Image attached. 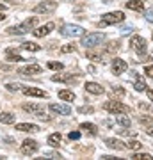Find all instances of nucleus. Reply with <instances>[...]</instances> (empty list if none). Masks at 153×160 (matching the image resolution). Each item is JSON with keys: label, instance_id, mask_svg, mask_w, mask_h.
<instances>
[{"label": "nucleus", "instance_id": "1", "mask_svg": "<svg viewBox=\"0 0 153 160\" xmlns=\"http://www.w3.org/2000/svg\"><path fill=\"white\" fill-rule=\"evenodd\" d=\"M103 39H105V34L103 32H89V34L82 36L80 45L84 46V48H94V46L102 45Z\"/></svg>", "mask_w": 153, "mask_h": 160}, {"label": "nucleus", "instance_id": "2", "mask_svg": "<svg viewBox=\"0 0 153 160\" xmlns=\"http://www.w3.org/2000/svg\"><path fill=\"white\" fill-rule=\"evenodd\" d=\"M130 48L135 52L139 57H142L144 53L148 52V43L142 36H132L130 38Z\"/></svg>", "mask_w": 153, "mask_h": 160}, {"label": "nucleus", "instance_id": "3", "mask_svg": "<svg viewBox=\"0 0 153 160\" xmlns=\"http://www.w3.org/2000/svg\"><path fill=\"white\" fill-rule=\"evenodd\" d=\"M125 20V14L121 11H114V12H107L103 14L102 20H100V25L102 27H107V25H116V23H121Z\"/></svg>", "mask_w": 153, "mask_h": 160}, {"label": "nucleus", "instance_id": "4", "mask_svg": "<svg viewBox=\"0 0 153 160\" xmlns=\"http://www.w3.org/2000/svg\"><path fill=\"white\" fill-rule=\"evenodd\" d=\"M85 30L80 27V25H73V23H68L61 29V34L63 36H68V38H82Z\"/></svg>", "mask_w": 153, "mask_h": 160}, {"label": "nucleus", "instance_id": "5", "mask_svg": "<svg viewBox=\"0 0 153 160\" xmlns=\"http://www.w3.org/2000/svg\"><path fill=\"white\" fill-rule=\"evenodd\" d=\"M103 109L107 110V112H110V114H119V112H128V107H126V105H123V103L121 102H118V100H116V102H114V100H110V102H105L103 103Z\"/></svg>", "mask_w": 153, "mask_h": 160}, {"label": "nucleus", "instance_id": "6", "mask_svg": "<svg viewBox=\"0 0 153 160\" xmlns=\"http://www.w3.org/2000/svg\"><path fill=\"white\" fill-rule=\"evenodd\" d=\"M38 149H39V144L36 142L34 139H25L23 144L20 146V151H22L23 155H32V153H36Z\"/></svg>", "mask_w": 153, "mask_h": 160}, {"label": "nucleus", "instance_id": "7", "mask_svg": "<svg viewBox=\"0 0 153 160\" xmlns=\"http://www.w3.org/2000/svg\"><path fill=\"white\" fill-rule=\"evenodd\" d=\"M48 109H50V112L59 114V116H69L71 114V107H69V105H64V103H50Z\"/></svg>", "mask_w": 153, "mask_h": 160}, {"label": "nucleus", "instance_id": "8", "mask_svg": "<svg viewBox=\"0 0 153 160\" xmlns=\"http://www.w3.org/2000/svg\"><path fill=\"white\" fill-rule=\"evenodd\" d=\"M57 9V2H41V4H38V6L34 7V12H38V14H43V12H54Z\"/></svg>", "mask_w": 153, "mask_h": 160}, {"label": "nucleus", "instance_id": "9", "mask_svg": "<svg viewBox=\"0 0 153 160\" xmlns=\"http://www.w3.org/2000/svg\"><path fill=\"white\" fill-rule=\"evenodd\" d=\"M28 30H32V27H28L27 23L23 22V23H20V25L9 27V29H7V34H11V36H20V34H27Z\"/></svg>", "mask_w": 153, "mask_h": 160}, {"label": "nucleus", "instance_id": "10", "mask_svg": "<svg viewBox=\"0 0 153 160\" xmlns=\"http://www.w3.org/2000/svg\"><path fill=\"white\" fill-rule=\"evenodd\" d=\"M54 27H55V25H54V22H48V23H45V25L38 27L36 30H32V32H34L36 38H45V36H48L52 30H54Z\"/></svg>", "mask_w": 153, "mask_h": 160}, {"label": "nucleus", "instance_id": "11", "mask_svg": "<svg viewBox=\"0 0 153 160\" xmlns=\"http://www.w3.org/2000/svg\"><path fill=\"white\" fill-rule=\"evenodd\" d=\"M25 96H34V98H46L48 92L43 91V89H38V87H23L22 89Z\"/></svg>", "mask_w": 153, "mask_h": 160}, {"label": "nucleus", "instance_id": "12", "mask_svg": "<svg viewBox=\"0 0 153 160\" xmlns=\"http://www.w3.org/2000/svg\"><path fill=\"white\" fill-rule=\"evenodd\" d=\"M20 73L22 75H39V73H43V68L39 64H27L25 68L20 69Z\"/></svg>", "mask_w": 153, "mask_h": 160}, {"label": "nucleus", "instance_id": "13", "mask_svg": "<svg viewBox=\"0 0 153 160\" xmlns=\"http://www.w3.org/2000/svg\"><path fill=\"white\" fill-rule=\"evenodd\" d=\"M23 110L38 116V114H41V112H45V107H43V105H38V103H23Z\"/></svg>", "mask_w": 153, "mask_h": 160}, {"label": "nucleus", "instance_id": "14", "mask_svg": "<svg viewBox=\"0 0 153 160\" xmlns=\"http://www.w3.org/2000/svg\"><path fill=\"white\" fill-rule=\"evenodd\" d=\"M126 68H128V66H126V62L125 61H123V59H114L112 61V71L116 75H121V73H125L126 71Z\"/></svg>", "mask_w": 153, "mask_h": 160}, {"label": "nucleus", "instance_id": "15", "mask_svg": "<svg viewBox=\"0 0 153 160\" xmlns=\"http://www.w3.org/2000/svg\"><path fill=\"white\" fill-rule=\"evenodd\" d=\"M105 146L107 148H110V149H116V151H119V149H125L126 148V144H123L119 139H114V137H110V139H105Z\"/></svg>", "mask_w": 153, "mask_h": 160}, {"label": "nucleus", "instance_id": "16", "mask_svg": "<svg viewBox=\"0 0 153 160\" xmlns=\"http://www.w3.org/2000/svg\"><path fill=\"white\" fill-rule=\"evenodd\" d=\"M84 87H85V91L91 92V94H103V87L100 84H96V82H87Z\"/></svg>", "mask_w": 153, "mask_h": 160}, {"label": "nucleus", "instance_id": "17", "mask_svg": "<svg viewBox=\"0 0 153 160\" xmlns=\"http://www.w3.org/2000/svg\"><path fill=\"white\" fill-rule=\"evenodd\" d=\"M114 118H116V123H118L119 126H123V128L130 126V116H126V112H119V114H114Z\"/></svg>", "mask_w": 153, "mask_h": 160}, {"label": "nucleus", "instance_id": "18", "mask_svg": "<svg viewBox=\"0 0 153 160\" xmlns=\"http://www.w3.org/2000/svg\"><path fill=\"white\" fill-rule=\"evenodd\" d=\"M18 132H39V126L34 123H18L16 125Z\"/></svg>", "mask_w": 153, "mask_h": 160}, {"label": "nucleus", "instance_id": "19", "mask_svg": "<svg viewBox=\"0 0 153 160\" xmlns=\"http://www.w3.org/2000/svg\"><path fill=\"white\" fill-rule=\"evenodd\" d=\"M126 9H130V11H142L144 9V2L142 0H128L125 4Z\"/></svg>", "mask_w": 153, "mask_h": 160}, {"label": "nucleus", "instance_id": "20", "mask_svg": "<svg viewBox=\"0 0 153 160\" xmlns=\"http://www.w3.org/2000/svg\"><path fill=\"white\" fill-rule=\"evenodd\" d=\"M52 80H54V82H66V84H69V82H73V80H75V77H73V75L55 73V75H52Z\"/></svg>", "mask_w": 153, "mask_h": 160}, {"label": "nucleus", "instance_id": "21", "mask_svg": "<svg viewBox=\"0 0 153 160\" xmlns=\"http://www.w3.org/2000/svg\"><path fill=\"white\" fill-rule=\"evenodd\" d=\"M59 98H61L63 102H73L75 100V92L69 91V89H61V91H59Z\"/></svg>", "mask_w": 153, "mask_h": 160}, {"label": "nucleus", "instance_id": "22", "mask_svg": "<svg viewBox=\"0 0 153 160\" xmlns=\"http://www.w3.org/2000/svg\"><path fill=\"white\" fill-rule=\"evenodd\" d=\"M61 141H63V135H61L59 132L50 133V135H48V144H50V146H54V148H57V146L61 144Z\"/></svg>", "mask_w": 153, "mask_h": 160}, {"label": "nucleus", "instance_id": "23", "mask_svg": "<svg viewBox=\"0 0 153 160\" xmlns=\"http://www.w3.org/2000/svg\"><path fill=\"white\" fill-rule=\"evenodd\" d=\"M14 121H16V118L11 112H2L0 114V123H4V125H13Z\"/></svg>", "mask_w": 153, "mask_h": 160}, {"label": "nucleus", "instance_id": "24", "mask_svg": "<svg viewBox=\"0 0 153 160\" xmlns=\"http://www.w3.org/2000/svg\"><path fill=\"white\" fill-rule=\"evenodd\" d=\"M85 57L87 59H91L93 62H100L103 59V55L100 53V52H96V50H87V53H85Z\"/></svg>", "mask_w": 153, "mask_h": 160}, {"label": "nucleus", "instance_id": "25", "mask_svg": "<svg viewBox=\"0 0 153 160\" xmlns=\"http://www.w3.org/2000/svg\"><path fill=\"white\" fill-rule=\"evenodd\" d=\"M7 61H9V62H22L25 59H23L22 55H18L14 50H7Z\"/></svg>", "mask_w": 153, "mask_h": 160}, {"label": "nucleus", "instance_id": "26", "mask_svg": "<svg viewBox=\"0 0 153 160\" xmlns=\"http://www.w3.org/2000/svg\"><path fill=\"white\" fill-rule=\"evenodd\" d=\"M22 48H23V50H27V52H39L41 50V45L27 41V43H23V45H22Z\"/></svg>", "mask_w": 153, "mask_h": 160}, {"label": "nucleus", "instance_id": "27", "mask_svg": "<svg viewBox=\"0 0 153 160\" xmlns=\"http://www.w3.org/2000/svg\"><path fill=\"white\" fill-rule=\"evenodd\" d=\"M80 130L89 132L91 135H96V133H98V128L93 125V123H82V125H80Z\"/></svg>", "mask_w": 153, "mask_h": 160}, {"label": "nucleus", "instance_id": "28", "mask_svg": "<svg viewBox=\"0 0 153 160\" xmlns=\"http://www.w3.org/2000/svg\"><path fill=\"white\" fill-rule=\"evenodd\" d=\"M126 148L132 149V151H139V149H142V142H139V141H135V139H132V141L126 142Z\"/></svg>", "mask_w": 153, "mask_h": 160}, {"label": "nucleus", "instance_id": "29", "mask_svg": "<svg viewBox=\"0 0 153 160\" xmlns=\"http://www.w3.org/2000/svg\"><path fill=\"white\" fill-rule=\"evenodd\" d=\"M134 87H135V91H139V92H142V91H146V89H148L146 82H144V80H141V78H135Z\"/></svg>", "mask_w": 153, "mask_h": 160}, {"label": "nucleus", "instance_id": "30", "mask_svg": "<svg viewBox=\"0 0 153 160\" xmlns=\"http://www.w3.org/2000/svg\"><path fill=\"white\" fill-rule=\"evenodd\" d=\"M46 66H48L50 69H54V71H61V69L64 68L63 62H55V61H50V62L46 64Z\"/></svg>", "mask_w": 153, "mask_h": 160}, {"label": "nucleus", "instance_id": "31", "mask_svg": "<svg viewBox=\"0 0 153 160\" xmlns=\"http://www.w3.org/2000/svg\"><path fill=\"white\" fill-rule=\"evenodd\" d=\"M105 50H107L109 53H114V52H118V50H119V43H118V41H112V43H109Z\"/></svg>", "mask_w": 153, "mask_h": 160}, {"label": "nucleus", "instance_id": "32", "mask_svg": "<svg viewBox=\"0 0 153 160\" xmlns=\"http://www.w3.org/2000/svg\"><path fill=\"white\" fill-rule=\"evenodd\" d=\"M77 50V45H64V46H61V53H71V52H75Z\"/></svg>", "mask_w": 153, "mask_h": 160}, {"label": "nucleus", "instance_id": "33", "mask_svg": "<svg viewBox=\"0 0 153 160\" xmlns=\"http://www.w3.org/2000/svg\"><path fill=\"white\" fill-rule=\"evenodd\" d=\"M6 89L11 91V92H14V91H20L22 86H20V84H14V82H9V84H6Z\"/></svg>", "mask_w": 153, "mask_h": 160}, {"label": "nucleus", "instance_id": "34", "mask_svg": "<svg viewBox=\"0 0 153 160\" xmlns=\"http://www.w3.org/2000/svg\"><path fill=\"white\" fill-rule=\"evenodd\" d=\"M134 158H135V160H141V158H144V160H151L153 157H151L150 153H135V155H134Z\"/></svg>", "mask_w": 153, "mask_h": 160}, {"label": "nucleus", "instance_id": "35", "mask_svg": "<svg viewBox=\"0 0 153 160\" xmlns=\"http://www.w3.org/2000/svg\"><path fill=\"white\" fill-rule=\"evenodd\" d=\"M25 23H27L28 27H32V29H34L36 25H38V18H36V16H32V18H27V20H25Z\"/></svg>", "mask_w": 153, "mask_h": 160}, {"label": "nucleus", "instance_id": "36", "mask_svg": "<svg viewBox=\"0 0 153 160\" xmlns=\"http://www.w3.org/2000/svg\"><path fill=\"white\" fill-rule=\"evenodd\" d=\"M79 112L80 114H93V107H80Z\"/></svg>", "mask_w": 153, "mask_h": 160}, {"label": "nucleus", "instance_id": "37", "mask_svg": "<svg viewBox=\"0 0 153 160\" xmlns=\"http://www.w3.org/2000/svg\"><path fill=\"white\" fill-rule=\"evenodd\" d=\"M144 75H146V77H151V78H153V64H151V66H146V68H144Z\"/></svg>", "mask_w": 153, "mask_h": 160}, {"label": "nucleus", "instance_id": "38", "mask_svg": "<svg viewBox=\"0 0 153 160\" xmlns=\"http://www.w3.org/2000/svg\"><path fill=\"white\" fill-rule=\"evenodd\" d=\"M144 16H146L148 22H153V9H148V11H144Z\"/></svg>", "mask_w": 153, "mask_h": 160}, {"label": "nucleus", "instance_id": "39", "mask_svg": "<svg viewBox=\"0 0 153 160\" xmlns=\"http://www.w3.org/2000/svg\"><path fill=\"white\" fill-rule=\"evenodd\" d=\"M71 141H77V139H80V132H69V135H68Z\"/></svg>", "mask_w": 153, "mask_h": 160}, {"label": "nucleus", "instance_id": "40", "mask_svg": "<svg viewBox=\"0 0 153 160\" xmlns=\"http://www.w3.org/2000/svg\"><path fill=\"white\" fill-rule=\"evenodd\" d=\"M114 94H119V96H125V89H121V87H114Z\"/></svg>", "mask_w": 153, "mask_h": 160}, {"label": "nucleus", "instance_id": "41", "mask_svg": "<svg viewBox=\"0 0 153 160\" xmlns=\"http://www.w3.org/2000/svg\"><path fill=\"white\" fill-rule=\"evenodd\" d=\"M146 94H148V98H150V102H153V89H150V87H148Z\"/></svg>", "mask_w": 153, "mask_h": 160}, {"label": "nucleus", "instance_id": "42", "mask_svg": "<svg viewBox=\"0 0 153 160\" xmlns=\"http://www.w3.org/2000/svg\"><path fill=\"white\" fill-rule=\"evenodd\" d=\"M144 132H146L148 135H151V137H153V126H146V130H144Z\"/></svg>", "mask_w": 153, "mask_h": 160}, {"label": "nucleus", "instance_id": "43", "mask_svg": "<svg viewBox=\"0 0 153 160\" xmlns=\"http://www.w3.org/2000/svg\"><path fill=\"white\" fill-rule=\"evenodd\" d=\"M132 30H134V29H132V27H125V29H123V32H125V34H126V32H132Z\"/></svg>", "mask_w": 153, "mask_h": 160}, {"label": "nucleus", "instance_id": "44", "mask_svg": "<svg viewBox=\"0 0 153 160\" xmlns=\"http://www.w3.org/2000/svg\"><path fill=\"white\" fill-rule=\"evenodd\" d=\"M6 9H7V7L4 6V4H0V11H6Z\"/></svg>", "mask_w": 153, "mask_h": 160}, {"label": "nucleus", "instance_id": "45", "mask_svg": "<svg viewBox=\"0 0 153 160\" xmlns=\"http://www.w3.org/2000/svg\"><path fill=\"white\" fill-rule=\"evenodd\" d=\"M2 20H6V16H4V11L0 12V22H2Z\"/></svg>", "mask_w": 153, "mask_h": 160}]
</instances>
